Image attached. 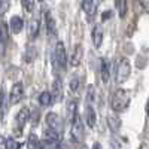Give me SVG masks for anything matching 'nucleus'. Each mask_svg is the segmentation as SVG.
Returning <instances> with one entry per match:
<instances>
[{
  "instance_id": "nucleus-1",
  "label": "nucleus",
  "mask_w": 149,
  "mask_h": 149,
  "mask_svg": "<svg viewBox=\"0 0 149 149\" xmlns=\"http://www.w3.org/2000/svg\"><path fill=\"white\" fill-rule=\"evenodd\" d=\"M130 103V94L127 90H116L113 93V95H112L110 98V107L113 112H122L125 110L127 106Z\"/></svg>"
},
{
  "instance_id": "nucleus-2",
  "label": "nucleus",
  "mask_w": 149,
  "mask_h": 149,
  "mask_svg": "<svg viewBox=\"0 0 149 149\" xmlns=\"http://www.w3.org/2000/svg\"><path fill=\"white\" fill-rule=\"evenodd\" d=\"M131 73V64L127 58H119L118 64H116V69H115V79H116V84H124Z\"/></svg>"
},
{
  "instance_id": "nucleus-3",
  "label": "nucleus",
  "mask_w": 149,
  "mask_h": 149,
  "mask_svg": "<svg viewBox=\"0 0 149 149\" xmlns=\"http://www.w3.org/2000/svg\"><path fill=\"white\" fill-rule=\"evenodd\" d=\"M85 137V128H84V122H82V118L81 115L74 113L73 118H72V139L76 142V143H81Z\"/></svg>"
},
{
  "instance_id": "nucleus-4",
  "label": "nucleus",
  "mask_w": 149,
  "mask_h": 149,
  "mask_svg": "<svg viewBox=\"0 0 149 149\" xmlns=\"http://www.w3.org/2000/svg\"><path fill=\"white\" fill-rule=\"evenodd\" d=\"M54 64L64 70L66 69V64H67V57H66V48H64V43L63 42H57L55 45V52H54Z\"/></svg>"
},
{
  "instance_id": "nucleus-5",
  "label": "nucleus",
  "mask_w": 149,
  "mask_h": 149,
  "mask_svg": "<svg viewBox=\"0 0 149 149\" xmlns=\"http://www.w3.org/2000/svg\"><path fill=\"white\" fill-rule=\"evenodd\" d=\"M30 119V110L27 107H22L19 109V112L15 116V125H17V134H21L24 125L27 124V121Z\"/></svg>"
},
{
  "instance_id": "nucleus-6",
  "label": "nucleus",
  "mask_w": 149,
  "mask_h": 149,
  "mask_svg": "<svg viewBox=\"0 0 149 149\" xmlns=\"http://www.w3.org/2000/svg\"><path fill=\"white\" fill-rule=\"evenodd\" d=\"M22 97H24V86L21 82H17L14 86H12V90H10V94H9V102L10 104H17L22 100Z\"/></svg>"
},
{
  "instance_id": "nucleus-7",
  "label": "nucleus",
  "mask_w": 149,
  "mask_h": 149,
  "mask_svg": "<svg viewBox=\"0 0 149 149\" xmlns=\"http://www.w3.org/2000/svg\"><path fill=\"white\" fill-rule=\"evenodd\" d=\"M46 125H48V128H52V130L60 133V130H61V119H60V116L57 113H54V112H49V113L46 115Z\"/></svg>"
},
{
  "instance_id": "nucleus-8",
  "label": "nucleus",
  "mask_w": 149,
  "mask_h": 149,
  "mask_svg": "<svg viewBox=\"0 0 149 149\" xmlns=\"http://www.w3.org/2000/svg\"><path fill=\"white\" fill-rule=\"evenodd\" d=\"M51 94H52V100L54 102H60L61 98H63V84H61V81L57 78L55 81H54V84H52V91H51Z\"/></svg>"
},
{
  "instance_id": "nucleus-9",
  "label": "nucleus",
  "mask_w": 149,
  "mask_h": 149,
  "mask_svg": "<svg viewBox=\"0 0 149 149\" xmlns=\"http://www.w3.org/2000/svg\"><path fill=\"white\" fill-rule=\"evenodd\" d=\"M82 57H84V49H82V45H78L76 48L73 49V54L70 57V64L73 67H78L82 61Z\"/></svg>"
},
{
  "instance_id": "nucleus-10",
  "label": "nucleus",
  "mask_w": 149,
  "mask_h": 149,
  "mask_svg": "<svg viewBox=\"0 0 149 149\" xmlns=\"http://www.w3.org/2000/svg\"><path fill=\"white\" fill-rule=\"evenodd\" d=\"M9 27H10V31L14 33V34L21 33V30H22V27H24V21H22V18L18 17V15H14V17L10 18Z\"/></svg>"
},
{
  "instance_id": "nucleus-11",
  "label": "nucleus",
  "mask_w": 149,
  "mask_h": 149,
  "mask_svg": "<svg viewBox=\"0 0 149 149\" xmlns=\"http://www.w3.org/2000/svg\"><path fill=\"white\" fill-rule=\"evenodd\" d=\"M85 116H86V124H88L90 128H94L95 127V121H97V116H95V110L91 104H88L85 107Z\"/></svg>"
},
{
  "instance_id": "nucleus-12",
  "label": "nucleus",
  "mask_w": 149,
  "mask_h": 149,
  "mask_svg": "<svg viewBox=\"0 0 149 149\" xmlns=\"http://www.w3.org/2000/svg\"><path fill=\"white\" fill-rule=\"evenodd\" d=\"M39 30H40V21H39V18H33L30 21V26H29V37H30V39H36L37 34H39Z\"/></svg>"
},
{
  "instance_id": "nucleus-13",
  "label": "nucleus",
  "mask_w": 149,
  "mask_h": 149,
  "mask_svg": "<svg viewBox=\"0 0 149 149\" xmlns=\"http://www.w3.org/2000/svg\"><path fill=\"white\" fill-rule=\"evenodd\" d=\"M93 43L95 48H100L103 43V29L100 26H95L93 29Z\"/></svg>"
},
{
  "instance_id": "nucleus-14",
  "label": "nucleus",
  "mask_w": 149,
  "mask_h": 149,
  "mask_svg": "<svg viewBox=\"0 0 149 149\" xmlns=\"http://www.w3.org/2000/svg\"><path fill=\"white\" fill-rule=\"evenodd\" d=\"M45 21H46V31L49 36H55L57 34V27H55V21L52 18V15L46 12L45 14Z\"/></svg>"
},
{
  "instance_id": "nucleus-15",
  "label": "nucleus",
  "mask_w": 149,
  "mask_h": 149,
  "mask_svg": "<svg viewBox=\"0 0 149 149\" xmlns=\"http://www.w3.org/2000/svg\"><path fill=\"white\" fill-rule=\"evenodd\" d=\"M100 64H102V79H103V82L104 84H107L109 82V79H110V64H109V61L106 60V58H102V61H100Z\"/></svg>"
},
{
  "instance_id": "nucleus-16",
  "label": "nucleus",
  "mask_w": 149,
  "mask_h": 149,
  "mask_svg": "<svg viewBox=\"0 0 149 149\" xmlns=\"http://www.w3.org/2000/svg\"><path fill=\"white\" fill-rule=\"evenodd\" d=\"M42 140L60 143V133L55 131V130H52V128H46V130L43 131V139H42Z\"/></svg>"
},
{
  "instance_id": "nucleus-17",
  "label": "nucleus",
  "mask_w": 149,
  "mask_h": 149,
  "mask_svg": "<svg viewBox=\"0 0 149 149\" xmlns=\"http://www.w3.org/2000/svg\"><path fill=\"white\" fill-rule=\"evenodd\" d=\"M107 124H109L110 130L113 131V133H118L119 128H121V119H119V116H116L113 113L107 116Z\"/></svg>"
},
{
  "instance_id": "nucleus-18",
  "label": "nucleus",
  "mask_w": 149,
  "mask_h": 149,
  "mask_svg": "<svg viewBox=\"0 0 149 149\" xmlns=\"http://www.w3.org/2000/svg\"><path fill=\"white\" fill-rule=\"evenodd\" d=\"M27 149H43L42 148V140H39L36 134H30L29 140H27Z\"/></svg>"
},
{
  "instance_id": "nucleus-19",
  "label": "nucleus",
  "mask_w": 149,
  "mask_h": 149,
  "mask_svg": "<svg viewBox=\"0 0 149 149\" xmlns=\"http://www.w3.org/2000/svg\"><path fill=\"white\" fill-rule=\"evenodd\" d=\"M94 2H95V0H82V9H84L85 14H88L90 17H93L94 12H95V10H94V9H95Z\"/></svg>"
},
{
  "instance_id": "nucleus-20",
  "label": "nucleus",
  "mask_w": 149,
  "mask_h": 149,
  "mask_svg": "<svg viewBox=\"0 0 149 149\" xmlns=\"http://www.w3.org/2000/svg\"><path fill=\"white\" fill-rule=\"evenodd\" d=\"M115 6L119 18H124L127 15V0H115Z\"/></svg>"
},
{
  "instance_id": "nucleus-21",
  "label": "nucleus",
  "mask_w": 149,
  "mask_h": 149,
  "mask_svg": "<svg viewBox=\"0 0 149 149\" xmlns=\"http://www.w3.org/2000/svg\"><path fill=\"white\" fill-rule=\"evenodd\" d=\"M54 100H52V94L49 93V91H43L40 95H39V103L42 106H49Z\"/></svg>"
},
{
  "instance_id": "nucleus-22",
  "label": "nucleus",
  "mask_w": 149,
  "mask_h": 149,
  "mask_svg": "<svg viewBox=\"0 0 149 149\" xmlns=\"http://www.w3.org/2000/svg\"><path fill=\"white\" fill-rule=\"evenodd\" d=\"M94 98H95L94 85H88V88H86V104H91V106H93Z\"/></svg>"
},
{
  "instance_id": "nucleus-23",
  "label": "nucleus",
  "mask_w": 149,
  "mask_h": 149,
  "mask_svg": "<svg viewBox=\"0 0 149 149\" xmlns=\"http://www.w3.org/2000/svg\"><path fill=\"white\" fill-rule=\"evenodd\" d=\"M36 49L33 48V46H29L27 48V51H26V55H24V60L27 61V63H31V61L36 58Z\"/></svg>"
},
{
  "instance_id": "nucleus-24",
  "label": "nucleus",
  "mask_w": 149,
  "mask_h": 149,
  "mask_svg": "<svg viewBox=\"0 0 149 149\" xmlns=\"http://www.w3.org/2000/svg\"><path fill=\"white\" fill-rule=\"evenodd\" d=\"M34 2L36 0H21V5H22V9L26 10V12H33L34 9Z\"/></svg>"
},
{
  "instance_id": "nucleus-25",
  "label": "nucleus",
  "mask_w": 149,
  "mask_h": 149,
  "mask_svg": "<svg viewBox=\"0 0 149 149\" xmlns=\"http://www.w3.org/2000/svg\"><path fill=\"white\" fill-rule=\"evenodd\" d=\"M78 88H79V79H78V78H73V79L70 81V90H72L73 93H76Z\"/></svg>"
},
{
  "instance_id": "nucleus-26",
  "label": "nucleus",
  "mask_w": 149,
  "mask_h": 149,
  "mask_svg": "<svg viewBox=\"0 0 149 149\" xmlns=\"http://www.w3.org/2000/svg\"><path fill=\"white\" fill-rule=\"evenodd\" d=\"M9 9V0H0V14H5Z\"/></svg>"
},
{
  "instance_id": "nucleus-27",
  "label": "nucleus",
  "mask_w": 149,
  "mask_h": 149,
  "mask_svg": "<svg viewBox=\"0 0 149 149\" xmlns=\"http://www.w3.org/2000/svg\"><path fill=\"white\" fill-rule=\"evenodd\" d=\"M18 143L14 139H8V149H18Z\"/></svg>"
},
{
  "instance_id": "nucleus-28",
  "label": "nucleus",
  "mask_w": 149,
  "mask_h": 149,
  "mask_svg": "<svg viewBox=\"0 0 149 149\" xmlns=\"http://www.w3.org/2000/svg\"><path fill=\"white\" fill-rule=\"evenodd\" d=\"M0 149H8V140L3 136H0Z\"/></svg>"
},
{
  "instance_id": "nucleus-29",
  "label": "nucleus",
  "mask_w": 149,
  "mask_h": 149,
  "mask_svg": "<svg viewBox=\"0 0 149 149\" xmlns=\"http://www.w3.org/2000/svg\"><path fill=\"white\" fill-rule=\"evenodd\" d=\"M3 100H5V94L3 91H0V113H2V109H3Z\"/></svg>"
},
{
  "instance_id": "nucleus-30",
  "label": "nucleus",
  "mask_w": 149,
  "mask_h": 149,
  "mask_svg": "<svg viewBox=\"0 0 149 149\" xmlns=\"http://www.w3.org/2000/svg\"><path fill=\"white\" fill-rule=\"evenodd\" d=\"M109 17H112V12H110V10H106V12H103V15H102V19H103V21H106V19L109 18Z\"/></svg>"
},
{
  "instance_id": "nucleus-31",
  "label": "nucleus",
  "mask_w": 149,
  "mask_h": 149,
  "mask_svg": "<svg viewBox=\"0 0 149 149\" xmlns=\"http://www.w3.org/2000/svg\"><path fill=\"white\" fill-rule=\"evenodd\" d=\"M37 119H39V113L34 112V115H33V124H37Z\"/></svg>"
},
{
  "instance_id": "nucleus-32",
  "label": "nucleus",
  "mask_w": 149,
  "mask_h": 149,
  "mask_svg": "<svg viewBox=\"0 0 149 149\" xmlns=\"http://www.w3.org/2000/svg\"><path fill=\"white\" fill-rule=\"evenodd\" d=\"M93 149H102V145L98 143V142H95V143L93 145Z\"/></svg>"
},
{
  "instance_id": "nucleus-33",
  "label": "nucleus",
  "mask_w": 149,
  "mask_h": 149,
  "mask_svg": "<svg viewBox=\"0 0 149 149\" xmlns=\"http://www.w3.org/2000/svg\"><path fill=\"white\" fill-rule=\"evenodd\" d=\"M146 112H148V116H149V100H148V104H146Z\"/></svg>"
},
{
  "instance_id": "nucleus-34",
  "label": "nucleus",
  "mask_w": 149,
  "mask_h": 149,
  "mask_svg": "<svg viewBox=\"0 0 149 149\" xmlns=\"http://www.w3.org/2000/svg\"><path fill=\"white\" fill-rule=\"evenodd\" d=\"M0 40H2V33H0Z\"/></svg>"
},
{
  "instance_id": "nucleus-35",
  "label": "nucleus",
  "mask_w": 149,
  "mask_h": 149,
  "mask_svg": "<svg viewBox=\"0 0 149 149\" xmlns=\"http://www.w3.org/2000/svg\"><path fill=\"white\" fill-rule=\"evenodd\" d=\"M39 2H43V0H39Z\"/></svg>"
}]
</instances>
